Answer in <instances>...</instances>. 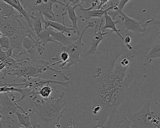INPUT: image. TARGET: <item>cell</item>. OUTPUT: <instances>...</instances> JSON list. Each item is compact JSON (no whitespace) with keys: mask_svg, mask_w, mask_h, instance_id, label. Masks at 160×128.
Here are the masks:
<instances>
[{"mask_svg":"<svg viewBox=\"0 0 160 128\" xmlns=\"http://www.w3.org/2000/svg\"><path fill=\"white\" fill-rule=\"evenodd\" d=\"M121 55L111 52L105 68H96L93 76L94 92L88 108L82 113L92 111L98 116L101 125L120 121L131 113L128 98L130 81L126 75L130 64L122 60Z\"/></svg>","mask_w":160,"mask_h":128,"instance_id":"obj_1","label":"cell"},{"mask_svg":"<svg viewBox=\"0 0 160 128\" xmlns=\"http://www.w3.org/2000/svg\"><path fill=\"white\" fill-rule=\"evenodd\" d=\"M30 103L31 107L29 111L36 113L38 116L37 122L33 123L34 128H60L59 120L64 117L62 114L66 111L65 108L68 96L65 91L48 99L32 98Z\"/></svg>","mask_w":160,"mask_h":128,"instance_id":"obj_2","label":"cell"},{"mask_svg":"<svg viewBox=\"0 0 160 128\" xmlns=\"http://www.w3.org/2000/svg\"><path fill=\"white\" fill-rule=\"evenodd\" d=\"M50 70L59 73L63 77L65 76L61 71L51 68L47 61L42 59L32 60L29 57L24 58L23 61L20 62L19 68L10 76H17L13 81L20 77H23L24 79L37 78L41 77L42 73Z\"/></svg>","mask_w":160,"mask_h":128,"instance_id":"obj_3","label":"cell"},{"mask_svg":"<svg viewBox=\"0 0 160 128\" xmlns=\"http://www.w3.org/2000/svg\"><path fill=\"white\" fill-rule=\"evenodd\" d=\"M150 103L151 100L148 99L139 110L128 115L134 128H160V118L151 110Z\"/></svg>","mask_w":160,"mask_h":128,"instance_id":"obj_4","label":"cell"},{"mask_svg":"<svg viewBox=\"0 0 160 128\" xmlns=\"http://www.w3.org/2000/svg\"><path fill=\"white\" fill-rule=\"evenodd\" d=\"M8 93L4 92L1 93L0 97V124L1 128H2L3 123L9 122L11 123L12 121L14 122L13 118L15 114L17 112H19L21 110L24 114H27L23 108L17 104L16 98L19 99L13 94V92L9 93L10 96L8 95Z\"/></svg>","mask_w":160,"mask_h":128,"instance_id":"obj_5","label":"cell"},{"mask_svg":"<svg viewBox=\"0 0 160 128\" xmlns=\"http://www.w3.org/2000/svg\"><path fill=\"white\" fill-rule=\"evenodd\" d=\"M94 26V22L92 21H90L88 25L83 29V32L80 37H77L75 41L71 43L68 45L62 47V51L67 52L69 56V60L65 63L63 70L68 69L71 66L78 64L80 61L82 52L84 47H86L85 45L82 42L83 34L86 30L89 28L93 27Z\"/></svg>","mask_w":160,"mask_h":128,"instance_id":"obj_6","label":"cell"},{"mask_svg":"<svg viewBox=\"0 0 160 128\" xmlns=\"http://www.w3.org/2000/svg\"><path fill=\"white\" fill-rule=\"evenodd\" d=\"M20 14L14 15L8 17H0V33L10 38L25 27L18 20Z\"/></svg>","mask_w":160,"mask_h":128,"instance_id":"obj_7","label":"cell"},{"mask_svg":"<svg viewBox=\"0 0 160 128\" xmlns=\"http://www.w3.org/2000/svg\"><path fill=\"white\" fill-rule=\"evenodd\" d=\"M118 5L117 3H115L112 11L116 12L118 17L117 19L118 20L119 23L122 24L126 32L131 31L136 34L143 33L146 31V28L141 26V22L128 16L123 11L118 10Z\"/></svg>","mask_w":160,"mask_h":128,"instance_id":"obj_8","label":"cell"},{"mask_svg":"<svg viewBox=\"0 0 160 128\" xmlns=\"http://www.w3.org/2000/svg\"><path fill=\"white\" fill-rule=\"evenodd\" d=\"M55 2H58L63 5L64 3L58 1H37L33 5L32 10L37 11L42 15L48 21H55V15L53 12L52 7Z\"/></svg>","mask_w":160,"mask_h":128,"instance_id":"obj_9","label":"cell"},{"mask_svg":"<svg viewBox=\"0 0 160 128\" xmlns=\"http://www.w3.org/2000/svg\"><path fill=\"white\" fill-rule=\"evenodd\" d=\"M70 2L71 1H69L68 2H67L64 1L65 3L64 5H62L63 11H62V16L63 18V24H64V16L66 15L67 11H68L69 18L72 23V25L71 26L72 28L77 30L79 31V28L77 25L78 17L76 15L75 10L76 8L79 7L80 8L81 6H82V4L84 3L85 1H72V3L71 4H69Z\"/></svg>","mask_w":160,"mask_h":128,"instance_id":"obj_10","label":"cell"},{"mask_svg":"<svg viewBox=\"0 0 160 128\" xmlns=\"http://www.w3.org/2000/svg\"><path fill=\"white\" fill-rule=\"evenodd\" d=\"M103 20V19H101V22H100V26H99V29L97 30V27L96 26V28H95V33L92 37V40L91 43V47L88 50L87 54L88 55H93L95 54V52L97 51V47L99 46V44L102 41L103 39L104 35H106L108 33H111L112 32H102L101 31V28H102V24Z\"/></svg>","mask_w":160,"mask_h":128,"instance_id":"obj_11","label":"cell"},{"mask_svg":"<svg viewBox=\"0 0 160 128\" xmlns=\"http://www.w3.org/2000/svg\"><path fill=\"white\" fill-rule=\"evenodd\" d=\"M42 23H44L45 25V28H48L49 27L56 29L61 32H67L68 34L69 37H71L72 35H73L74 33H72V32L74 31L77 34V37H79L81 35L80 33V31H78L72 27H67L64 24H61L56 21H48L45 20L44 18V16L42 17Z\"/></svg>","mask_w":160,"mask_h":128,"instance_id":"obj_12","label":"cell"},{"mask_svg":"<svg viewBox=\"0 0 160 128\" xmlns=\"http://www.w3.org/2000/svg\"><path fill=\"white\" fill-rule=\"evenodd\" d=\"M115 2H114L111 1V4L110 6L107 9H102L100 10H88V8H84L83 6L80 7L78 10L82 11L84 12L85 18L86 20L89 19L92 17H98L103 19V16H104L106 13L108 12L109 11L113 10L114 7Z\"/></svg>","mask_w":160,"mask_h":128,"instance_id":"obj_13","label":"cell"},{"mask_svg":"<svg viewBox=\"0 0 160 128\" xmlns=\"http://www.w3.org/2000/svg\"><path fill=\"white\" fill-rule=\"evenodd\" d=\"M49 42H52L59 45L58 42L52 39L49 32L44 28L43 30L41 32L36 41V47L38 49V52L40 55L43 54L45 50V46Z\"/></svg>","mask_w":160,"mask_h":128,"instance_id":"obj_14","label":"cell"},{"mask_svg":"<svg viewBox=\"0 0 160 128\" xmlns=\"http://www.w3.org/2000/svg\"><path fill=\"white\" fill-rule=\"evenodd\" d=\"M49 32L52 39L58 42L61 47L68 45L71 43L73 42L76 40L75 38L69 37L64 35L63 32H55L50 28H45Z\"/></svg>","mask_w":160,"mask_h":128,"instance_id":"obj_15","label":"cell"},{"mask_svg":"<svg viewBox=\"0 0 160 128\" xmlns=\"http://www.w3.org/2000/svg\"><path fill=\"white\" fill-rule=\"evenodd\" d=\"M105 18V24L101 28V31L102 32H104L107 29H109L111 30L112 32H115L117 35L118 36L119 38L121 40L122 42L125 44V40L124 38L122 37V35L120 33V30L118 29L116 27V25L119 23L118 19L114 20L112 19L110 15L108 13H106L104 16Z\"/></svg>","mask_w":160,"mask_h":128,"instance_id":"obj_16","label":"cell"},{"mask_svg":"<svg viewBox=\"0 0 160 128\" xmlns=\"http://www.w3.org/2000/svg\"><path fill=\"white\" fill-rule=\"evenodd\" d=\"M5 2L8 4L12 5L18 12L19 13L22 17H25L26 20L29 24L30 28L33 29V25H32V20L31 18L29 12H28L26 9L22 7L20 3V1L18 0H4Z\"/></svg>","mask_w":160,"mask_h":128,"instance_id":"obj_17","label":"cell"},{"mask_svg":"<svg viewBox=\"0 0 160 128\" xmlns=\"http://www.w3.org/2000/svg\"><path fill=\"white\" fill-rule=\"evenodd\" d=\"M30 13L31 18L33 20V30L36 33L37 37L40 35L42 31L43 30V28L42 27V17L43 16L39 12L32 10V12Z\"/></svg>","mask_w":160,"mask_h":128,"instance_id":"obj_18","label":"cell"},{"mask_svg":"<svg viewBox=\"0 0 160 128\" xmlns=\"http://www.w3.org/2000/svg\"><path fill=\"white\" fill-rule=\"evenodd\" d=\"M146 58L150 63L152 59L160 58V39L154 42L146 54Z\"/></svg>","mask_w":160,"mask_h":128,"instance_id":"obj_19","label":"cell"},{"mask_svg":"<svg viewBox=\"0 0 160 128\" xmlns=\"http://www.w3.org/2000/svg\"><path fill=\"white\" fill-rule=\"evenodd\" d=\"M18 12L4 1H0V17H8L17 15Z\"/></svg>","mask_w":160,"mask_h":128,"instance_id":"obj_20","label":"cell"},{"mask_svg":"<svg viewBox=\"0 0 160 128\" xmlns=\"http://www.w3.org/2000/svg\"><path fill=\"white\" fill-rule=\"evenodd\" d=\"M49 84H48L47 86H45L40 89L39 91L34 92L32 95L29 96L30 98L32 99L34 97L37 98L39 96H41L42 99H46L51 97L50 95L52 93L53 89L49 86Z\"/></svg>","mask_w":160,"mask_h":128,"instance_id":"obj_21","label":"cell"},{"mask_svg":"<svg viewBox=\"0 0 160 128\" xmlns=\"http://www.w3.org/2000/svg\"><path fill=\"white\" fill-rule=\"evenodd\" d=\"M23 47L25 48L26 53L28 52L30 54L33 52L34 48L36 47V41L32 36H27L23 40Z\"/></svg>","mask_w":160,"mask_h":128,"instance_id":"obj_22","label":"cell"},{"mask_svg":"<svg viewBox=\"0 0 160 128\" xmlns=\"http://www.w3.org/2000/svg\"><path fill=\"white\" fill-rule=\"evenodd\" d=\"M17 116L18 118L19 125H23L25 126V128H28L32 126L31 123L30 121V116L33 114L31 112L29 114H23L19 112H17Z\"/></svg>","mask_w":160,"mask_h":128,"instance_id":"obj_23","label":"cell"},{"mask_svg":"<svg viewBox=\"0 0 160 128\" xmlns=\"http://www.w3.org/2000/svg\"><path fill=\"white\" fill-rule=\"evenodd\" d=\"M1 33L0 37V49L5 48L6 50H9L10 48V39L8 36Z\"/></svg>","mask_w":160,"mask_h":128,"instance_id":"obj_24","label":"cell"},{"mask_svg":"<svg viewBox=\"0 0 160 128\" xmlns=\"http://www.w3.org/2000/svg\"><path fill=\"white\" fill-rule=\"evenodd\" d=\"M130 125V121L128 119L127 117H126L119 124L117 128H131Z\"/></svg>","mask_w":160,"mask_h":128,"instance_id":"obj_25","label":"cell"},{"mask_svg":"<svg viewBox=\"0 0 160 128\" xmlns=\"http://www.w3.org/2000/svg\"><path fill=\"white\" fill-rule=\"evenodd\" d=\"M130 2V1H129V0H126H126H121L120 1L119 4L118 5V10L120 11H122L124 6Z\"/></svg>","mask_w":160,"mask_h":128,"instance_id":"obj_26","label":"cell"},{"mask_svg":"<svg viewBox=\"0 0 160 128\" xmlns=\"http://www.w3.org/2000/svg\"><path fill=\"white\" fill-rule=\"evenodd\" d=\"M6 55V51H3L0 49V60L2 61L5 58Z\"/></svg>","mask_w":160,"mask_h":128,"instance_id":"obj_27","label":"cell"},{"mask_svg":"<svg viewBox=\"0 0 160 128\" xmlns=\"http://www.w3.org/2000/svg\"><path fill=\"white\" fill-rule=\"evenodd\" d=\"M70 125L69 127H67L66 128H78L77 127L76 125L75 124L74 122L72 120V118H70Z\"/></svg>","mask_w":160,"mask_h":128,"instance_id":"obj_28","label":"cell"},{"mask_svg":"<svg viewBox=\"0 0 160 128\" xmlns=\"http://www.w3.org/2000/svg\"><path fill=\"white\" fill-rule=\"evenodd\" d=\"M18 128H21V127H18ZM34 128V125L32 124V125L31 126H30V127H29V128Z\"/></svg>","mask_w":160,"mask_h":128,"instance_id":"obj_29","label":"cell"},{"mask_svg":"<svg viewBox=\"0 0 160 128\" xmlns=\"http://www.w3.org/2000/svg\"><path fill=\"white\" fill-rule=\"evenodd\" d=\"M8 128H15L14 126H12V125H9L8 126Z\"/></svg>","mask_w":160,"mask_h":128,"instance_id":"obj_30","label":"cell"}]
</instances>
